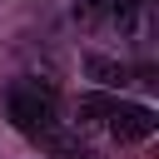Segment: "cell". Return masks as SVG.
Here are the masks:
<instances>
[{
  "label": "cell",
  "instance_id": "obj_1",
  "mask_svg": "<svg viewBox=\"0 0 159 159\" xmlns=\"http://www.w3.org/2000/svg\"><path fill=\"white\" fill-rule=\"evenodd\" d=\"M5 109H10V124L25 139H35V144H45V149H55L65 159H99V149L89 144V129H80L75 119H65L60 89L50 80H35V75L15 80L5 89Z\"/></svg>",
  "mask_w": 159,
  "mask_h": 159
},
{
  "label": "cell",
  "instance_id": "obj_3",
  "mask_svg": "<svg viewBox=\"0 0 159 159\" xmlns=\"http://www.w3.org/2000/svg\"><path fill=\"white\" fill-rule=\"evenodd\" d=\"M84 70H89V80H99L104 89H119V84H124V75H129L119 60H104V55H89V60H84Z\"/></svg>",
  "mask_w": 159,
  "mask_h": 159
},
{
  "label": "cell",
  "instance_id": "obj_2",
  "mask_svg": "<svg viewBox=\"0 0 159 159\" xmlns=\"http://www.w3.org/2000/svg\"><path fill=\"white\" fill-rule=\"evenodd\" d=\"M75 124L80 129H99L104 139L114 144H139V139H154L159 129V114L149 104H134L124 94H84L75 104Z\"/></svg>",
  "mask_w": 159,
  "mask_h": 159
},
{
  "label": "cell",
  "instance_id": "obj_4",
  "mask_svg": "<svg viewBox=\"0 0 159 159\" xmlns=\"http://www.w3.org/2000/svg\"><path fill=\"white\" fill-rule=\"evenodd\" d=\"M75 15L80 20H104V15H114V0H80Z\"/></svg>",
  "mask_w": 159,
  "mask_h": 159
}]
</instances>
